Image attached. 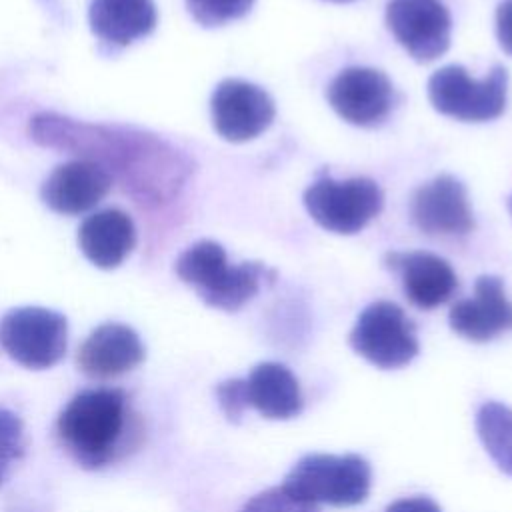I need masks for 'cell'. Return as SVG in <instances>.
I'll return each mask as SVG.
<instances>
[{
  "label": "cell",
  "mask_w": 512,
  "mask_h": 512,
  "mask_svg": "<svg viewBox=\"0 0 512 512\" xmlns=\"http://www.w3.org/2000/svg\"><path fill=\"white\" fill-rule=\"evenodd\" d=\"M384 264L400 274L406 298L422 310H432L448 302L458 288V278L450 262L432 252L396 250L384 256Z\"/></svg>",
  "instance_id": "9a60e30c"
},
{
  "label": "cell",
  "mask_w": 512,
  "mask_h": 512,
  "mask_svg": "<svg viewBox=\"0 0 512 512\" xmlns=\"http://www.w3.org/2000/svg\"><path fill=\"white\" fill-rule=\"evenodd\" d=\"M144 360L140 336L126 324L108 322L94 328L78 348V368L98 380L116 378Z\"/></svg>",
  "instance_id": "2e32d148"
},
{
  "label": "cell",
  "mask_w": 512,
  "mask_h": 512,
  "mask_svg": "<svg viewBox=\"0 0 512 512\" xmlns=\"http://www.w3.org/2000/svg\"><path fill=\"white\" fill-rule=\"evenodd\" d=\"M88 22L102 42L128 46L156 28L158 12L152 0H92Z\"/></svg>",
  "instance_id": "d6986e66"
},
{
  "label": "cell",
  "mask_w": 512,
  "mask_h": 512,
  "mask_svg": "<svg viewBox=\"0 0 512 512\" xmlns=\"http://www.w3.org/2000/svg\"><path fill=\"white\" fill-rule=\"evenodd\" d=\"M348 342L358 356L380 370H398L420 352L414 322L388 300L372 302L358 314Z\"/></svg>",
  "instance_id": "52a82bcc"
},
{
  "label": "cell",
  "mask_w": 512,
  "mask_h": 512,
  "mask_svg": "<svg viewBox=\"0 0 512 512\" xmlns=\"http://www.w3.org/2000/svg\"><path fill=\"white\" fill-rule=\"evenodd\" d=\"M496 38L500 48L512 56V0H502L496 8Z\"/></svg>",
  "instance_id": "d4e9b609"
},
{
  "label": "cell",
  "mask_w": 512,
  "mask_h": 512,
  "mask_svg": "<svg viewBox=\"0 0 512 512\" xmlns=\"http://www.w3.org/2000/svg\"><path fill=\"white\" fill-rule=\"evenodd\" d=\"M112 188V176L88 158L64 162L44 180L40 196L44 204L66 216L92 210Z\"/></svg>",
  "instance_id": "5bb4252c"
},
{
  "label": "cell",
  "mask_w": 512,
  "mask_h": 512,
  "mask_svg": "<svg viewBox=\"0 0 512 512\" xmlns=\"http://www.w3.org/2000/svg\"><path fill=\"white\" fill-rule=\"evenodd\" d=\"M240 512H320L316 504L306 502L284 486L268 488L250 498Z\"/></svg>",
  "instance_id": "603a6c76"
},
{
  "label": "cell",
  "mask_w": 512,
  "mask_h": 512,
  "mask_svg": "<svg viewBox=\"0 0 512 512\" xmlns=\"http://www.w3.org/2000/svg\"><path fill=\"white\" fill-rule=\"evenodd\" d=\"M386 512H442V508L428 496H410L392 502Z\"/></svg>",
  "instance_id": "484cf974"
},
{
  "label": "cell",
  "mask_w": 512,
  "mask_h": 512,
  "mask_svg": "<svg viewBox=\"0 0 512 512\" xmlns=\"http://www.w3.org/2000/svg\"><path fill=\"white\" fill-rule=\"evenodd\" d=\"M216 400L230 422H240L248 404L244 392V378H230L216 386Z\"/></svg>",
  "instance_id": "cb8c5ba5"
},
{
  "label": "cell",
  "mask_w": 512,
  "mask_h": 512,
  "mask_svg": "<svg viewBox=\"0 0 512 512\" xmlns=\"http://www.w3.org/2000/svg\"><path fill=\"white\" fill-rule=\"evenodd\" d=\"M210 112L218 136L228 142H248L270 128L276 104L258 84L226 78L212 92Z\"/></svg>",
  "instance_id": "30bf717a"
},
{
  "label": "cell",
  "mask_w": 512,
  "mask_h": 512,
  "mask_svg": "<svg viewBox=\"0 0 512 512\" xmlns=\"http://www.w3.org/2000/svg\"><path fill=\"white\" fill-rule=\"evenodd\" d=\"M510 210H512V200H510Z\"/></svg>",
  "instance_id": "83f0119b"
},
{
  "label": "cell",
  "mask_w": 512,
  "mask_h": 512,
  "mask_svg": "<svg viewBox=\"0 0 512 512\" xmlns=\"http://www.w3.org/2000/svg\"><path fill=\"white\" fill-rule=\"evenodd\" d=\"M174 270L204 304L224 312L240 310L260 292L264 280L272 282L276 276L262 262L230 264L226 250L214 240H198L188 246L178 256Z\"/></svg>",
  "instance_id": "3957f363"
},
{
  "label": "cell",
  "mask_w": 512,
  "mask_h": 512,
  "mask_svg": "<svg viewBox=\"0 0 512 512\" xmlns=\"http://www.w3.org/2000/svg\"><path fill=\"white\" fill-rule=\"evenodd\" d=\"M26 452V436L22 418L0 406V486L8 480L12 468Z\"/></svg>",
  "instance_id": "44dd1931"
},
{
  "label": "cell",
  "mask_w": 512,
  "mask_h": 512,
  "mask_svg": "<svg viewBox=\"0 0 512 512\" xmlns=\"http://www.w3.org/2000/svg\"><path fill=\"white\" fill-rule=\"evenodd\" d=\"M370 484L372 470L360 454H306L282 486L316 506H356L368 498Z\"/></svg>",
  "instance_id": "277c9868"
},
{
  "label": "cell",
  "mask_w": 512,
  "mask_h": 512,
  "mask_svg": "<svg viewBox=\"0 0 512 512\" xmlns=\"http://www.w3.org/2000/svg\"><path fill=\"white\" fill-rule=\"evenodd\" d=\"M326 100L344 122L374 128L380 126L394 108V86L382 70L350 66L332 78L326 88Z\"/></svg>",
  "instance_id": "9c48e42d"
},
{
  "label": "cell",
  "mask_w": 512,
  "mask_h": 512,
  "mask_svg": "<svg viewBox=\"0 0 512 512\" xmlns=\"http://www.w3.org/2000/svg\"><path fill=\"white\" fill-rule=\"evenodd\" d=\"M4 352L30 370H46L62 360L68 346L66 318L42 306L14 308L0 320Z\"/></svg>",
  "instance_id": "ba28073f"
},
{
  "label": "cell",
  "mask_w": 512,
  "mask_h": 512,
  "mask_svg": "<svg viewBox=\"0 0 512 512\" xmlns=\"http://www.w3.org/2000/svg\"><path fill=\"white\" fill-rule=\"evenodd\" d=\"M248 408L268 420H290L304 408L302 390L292 370L280 362H262L244 378Z\"/></svg>",
  "instance_id": "ac0fdd59"
},
{
  "label": "cell",
  "mask_w": 512,
  "mask_h": 512,
  "mask_svg": "<svg viewBox=\"0 0 512 512\" xmlns=\"http://www.w3.org/2000/svg\"><path fill=\"white\" fill-rule=\"evenodd\" d=\"M30 138L100 164L142 206L172 202L188 176L186 158L154 134L116 124H90L54 112L36 114Z\"/></svg>",
  "instance_id": "6da1fadb"
},
{
  "label": "cell",
  "mask_w": 512,
  "mask_h": 512,
  "mask_svg": "<svg viewBox=\"0 0 512 512\" xmlns=\"http://www.w3.org/2000/svg\"><path fill=\"white\" fill-rule=\"evenodd\" d=\"M328 2H352V0H328Z\"/></svg>",
  "instance_id": "4316f807"
},
{
  "label": "cell",
  "mask_w": 512,
  "mask_h": 512,
  "mask_svg": "<svg viewBox=\"0 0 512 512\" xmlns=\"http://www.w3.org/2000/svg\"><path fill=\"white\" fill-rule=\"evenodd\" d=\"M428 100L436 112L460 122L494 120L506 108L508 72L494 66L476 80L460 64L442 66L428 78Z\"/></svg>",
  "instance_id": "5b68a950"
},
{
  "label": "cell",
  "mask_w": 512,
  "mask_h": 512,
  "mask_svg": "<svg viewBox=\"0 0 512 512\" xmlns=\"http://www.w3.org/2000/svg\"><path fill=\"white\" fill-rule=\"evenodd\" d=\"M302 200L306 212L320 228L344 236L366 228L384 206L380 186L366 176L348 180L322 176L306 188Z\"/></svg>",
  "instance_id": "8992f818"
},
{
  "label": "cell",
  "mask_w": 512,
  "mask_h": 512,
  "mask_svg": "<svg viewBox=\"0 0 512 512\" xmlns=\"http://www.w3.org/2000/svg\"><path fill=\"white\" fill-rule=\"evenodd\" d=\"M254 0H186L190 16L204 28L228 24L246 16Z\"/></svg>",
  "instance_id": "7402d4cb"
},
{
  "label": "cell",
  "mask_w": 512,
  "mask_h": 512,
  "mask_svg": "<svg viewBox=\"0 0 512 512\" xmlns=\"http://www.w3.org/2000/svg\"><path fill=\"white\" fill-rule=\"evenodd\" d=\"M386 24L396 42L418 62H432L450 46L452 18L442 0H390Z\"/></svg>",
  "instance_id": "8fae6325"
},
{
  "label": "cell",
  "mask_w": 512,
  "mask_h": 512,
  "mask_svg": "<svg viewBox=\"0 0 512 512\" xmlns=\"http://www.w3.org/2000/svg\"><path fill=\"white\" fill-rule=\"evenodd\" d=\"M450 328L470 340L488 342L512 330V302L498 276L484 274L474 284V296L456 302L448 314Z\"/></svg>",
  "instance_id": "4fadbf2b"
},
{
  "label": "cell",
  "mask_w": 512,
  "mask_h": 512,
  "mask_svg": "<svg viewBox=\"0 0 512 512\" xmlns=\"http://www.w3.org/2000/svg\"><path fill=\"white\" fill-rule=\"evenodd\" d=\"M136 244L132 218L120 208H104L90 214L78 228L82 254L98 268L120 266Z\"/></svg>",
  "instance_id": "e0dca14e"
},
{
  "label": "cell",
  "mask_w": 512,
  "mask_h": 512,
  "mask_svg": "<svg viewBox=\"0 0 512 512\" xmlns=\"http://www.w3.org/2000/svg\"><path fill=\"white\" fill-rule=\"evenodd\" d=\"M478 438L494 464L512 476V408L488 400L476 412Z\"/></svg>",
  "instance_id": "ffe728a7"
},
{
  "label": "cell",
  "mask_w": 512,
  "mask_h": 512,
  "mask_svg": "<svg viewBox=\"0 0 512 512\" xmlns=\"http://www.w3.org/2000/svg\"><path fill=\"white\" fill-rule=\"evenodd\" d=\"M56 436L72 460L96 470L134 452L144 438V428L124 390L90 388L62 408Z\"/></svg>",
  "instance_id": "7a4b0ae2"
},
{
  "label": "cell",
  "mask_w": 512,
  "mask_h": 512,
  "mask_svg": "<svg viewBox=\"0 0 512 512\" xmlns=\"http://www.w3.org/2000/svg\"><path fill=\"white\" fill-rule=\"evenodd\" d=\"M410 216L428 236H464L476 226L468 192L450 174L432 178L412 194Z\"/></svg>",
  "instance_id": "7c38bea8"
}]
</instances>
